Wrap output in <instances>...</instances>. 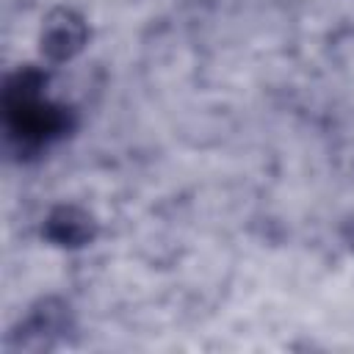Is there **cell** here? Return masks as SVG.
<instances>
[{"label":"cell","instance_id":"obj_1","mask_svg":"<svg viewBox=\"0 0 354 354\" xmlns=\"http://www.w3.org/2000/svg\"><path fill=\"white\" fill-rule=\"evenodd\" d=\"M69 332H72L69 304L61 299H41L36 307H30L19 329L11 335L17 337V343H8V348H30V351L55 348L58 343L66 340Z\"/></svg>","mask_w":354,"mask_h":354},{"label":"cell","instance_id":"obj_2","mask_svg":"<svg viewBox=\"0 0 354 354\" xmlns=\"http://www.w3.org/2000/svg\"><path fill=\"white\" fill-rule=\"evenodd\" d=\"M86 22L69 11V8H61L50 17L47 28H44V36H41V50L47 53L50 61H66L72 58L83 44H86Z\"/></svg>","mask_w":354,"mask_h":354},{"label":"cell","instance_id":"obj_3","mask_svg":"<svg viewBox=\"0 0 354 354\" xmlns=\"http://www.w3.org/2000/svg\"><path fill=\"white\" fill-rule=\"evenodd\" d=\"M44 235L58 246H83L94 238V218L75 205H64L50 213Z\"/></svg>","mask_w":354,"mask_h":354},{"label":"cell","instance_id":"obj_4","mask_svg":"<svg viewBox=\"0 0 354 354\" xmlns=\"http://www.w3.org/2000/svg\"><path fill=\"white\" fill-rule=\"evenodd\" d=\"M346 241H348V246L354 249V218H351L348 227H346Z\"/></svg>","mask_w":354,"mask_h":354}]
</instances>
